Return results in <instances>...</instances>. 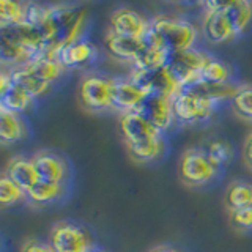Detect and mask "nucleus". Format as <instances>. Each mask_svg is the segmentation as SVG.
Wrapping results in <instances>:
<instances>
[{
	"label": "nucleus",
	"instance_id": "nucleus-1",
	"mask_svg": "<svg viewBox=\"0 0 252 252\" xmlns=\"http://www.w3.org/2000/svg\"><path fill=\"white\" fill-rule=\"evenodd\" d=\"M199 30L191 21L181 16L158 14L150 19V27L144 39L147 46L159 47L167 52H180L195 47Z\"/></svg>",
	"mask_w": 252,
	"mask_h": 252
},
{
	"label": "nucleus",
	"instance_id": "nucleus-2",
	"mask_svg": "<svg viewBox=\"0 0 252 252\" xmlns=\"http://www.w3.org/2000/svg\"><path fill=\"white\" fill-rule=\"evenodd\" d=\"M115 77L98 73L85 74L77 87V98L81 106L93 114L114 110Z\"/></svg>",
	"mask_w": 252,
	"mask_h": 252
},
{
	"label": "nucleus",
	"instance_id": "nucleus-3",
	"mask_svg": "<svg viewBox=\"0 0 252 252\" xmlns=\"http://www.w3.org/2000/svg\"><path fill=\"white\" fill-rule=\"evenodd\" d=\"M219 169L205 155L202 147H191L178 161V177L186 186L200 188L218 177Z\"/></svg>",
	"mask_w": 252,
	"mask_h": 252
},
{
	"label": "nucleus",
	"instance_id": "nucleus-4",
	"mask_svg": "<svg viewBox=\"0 0 252 252\" xmlns=\"http://www.w3.org/2000/svg\"><path fill=\"white\" fill-rule=\"evenodd\" d=\"M219 104L202 94L183 89L172 99L175 122L180 125H199L215 115Z\"/></svg>",
	"mask_w": 252,
	"mask_h": 252
},
{
	"label": "nucleus",
	"instance_id": "nucleus-5",
	"mask_svg": "<svg viewBox=\"0 0 252 252\" xmlns=\"http://www.w3.org/2000/svg\"><path fill=\"white\" fill-rule=\"evenodd\" d=\"M47 243L54 252H90L94 248L90 232L73 220L55 222L49 232Z\"/></svg>",
	"mask_w": 252,
	"mask_h": 252
},
{
	"label": "nucleus",
	"instance_id": "nucleus-6",
	"mask_svg": "<svg viewBox=\"0 0 252 252\" xmlns=\"http://www.w3.org/2000/svg\"><path fill=\"white\" fill-rule=\"evenodd\" d=\"M210 55L205 54L203 51L197 49V47H191V49L180 51V52H172L167 66L173 77L177 79L181 89L192 85L200 79V73L207 63Z\"/></svg>",
	"mask_w": 252,
	"mask_h": 252
},
{
	"label": "nucleus",
	"instance_id": "nucleus-7",
	"mask_svg": "<svg viewBox=\"0 0 252 252\" xmlns=\"http://www.w3.org/2000/svg\"><path fill=\"white\" fill-rule=\"evenodd\" d=\"M129 77L148 94H161V96L173 99L183 90L178 81L170 73L169 66L158 69H132Z\"/></svg>",
	"mask_w": 252,
	"mask_h": 252
},
{
	"label": "nucleus",
	"instance_id": "nucleus-8",
	"mask_svg": "<svg viewBox=\"0 0 252 252\" xmlns=\"http://www.w3.org/2000/svg\"><path fill=\"white\" fill-rule=\"evenodd\" d=\"M225 2H207L203 3L205 13L202 19V32L210 43H225L236 36L230 18L224 10Z\"/></svg>",
	"mask_w": 252,
	"mask_h": 252
},
{
	"label": "nucleus",
	"instance_id": "nucleus-9",
	"mask_svg": "<svg viewBox=\"0 0 252 252\" xmlns=\"http://www.w3.org/2000/svg\"><path fill=\"white\" fill-rule=\"evenodd\" d=\"M150 27V19L132 8H118L109 19V33L129 38H144Z\"/></svg>",
	"mask_w": 252,
	"mask_h": 252
},
{
	"label": "nucleus",
	"instance_id": "nucleus-10",
	"mask_svg": "<svg viewBox=\"0 0 252 252\" xmlns=\"http://www.w3.org/2000/svg\"><path fill=\"white\" fill-rule=\"evenodd\" d=\"M136 112L144 115L162 134L177 123L175 115H173L172 99L167 96H161V94H148Z\"/></svg>",
	"mask_w": 252,
	"mask_h": 252
},
{
	"label": "nucleus",
	"instance_id": "nucleus-11",
	"mask_svg": "<svg viewBox=\"0 0 252 252\" xmlns=\"http://www.w3.org/2000/svg\"><path fill=\"white\" fill-rule=\"evenodd\" d=\"M32 159L35 162L36 172L41 180L66 185L69 178V165L63 156L51 152V150H39L32 156Z\"/></svg>",
	"mask_w": 252,
	"mask_h": 252
},
{
	"label": "nucleus",
	"instance_id": "nucleus-12",
	"mask_svg": "<svg viewBox=\"0 0 252 252\" xmlns=\"http://www.w3.org/2000/svg\"><path fill=\"white\" fill-rule=\"evenodd\" d=\"M148 93L132 81L129 76L115 77L114 85V110L118 114L136 112L145 101Z\"/></svg>",
	"mask_w": 252,
	"mask_h": 252
},
{
	"label": "nucleus",
	"instance_id": "nucleus-13",
	"mask_svg": "<svg viewBox=\"0 0 252 252\" xmlns=\"http://www.w3.org/2000/svg\"><path fill=\"white\" fill-rule=\"evenodd\" d=\"M118 128H120L122 137L126 145L139 144L142 140L164 136L159 129L155 128V126L139 112L122 114L120 120H118Z\"/></svg>",
	"mask_w": 252,
	"mask_h": 252
},
{
	"label": "nucleus",
	"instance_id": "nucleus-14",
	"mask_svg": "<svg viewBox=\"0 0 252 252\" xmlns=\"http://www.w3.org/2000/svg\"><path fill=\"white\" fill-rule=\"evenodd\" d=\"M98 57V47L94 46L89 38H81L62 47L57 54L59 62L65 69L84 68L89 66Z\"/></svg>",
	"mask_w": 252,
	"mask_h": 252
},
{
	"label": "nucleus",
	"instance_id": "nucleus-15",
	"mask_svg": "<svg viewBox=\"0 0 252 252\" xmlns=\"http://www.w3.org/2000/svg\"><path fill=\"white\" fill-rule=\"evenodd\" d=\"M104 47L109 55L118 62L134 63L147 49V43L144 38H129V36H118L114 33H107L104 39Z\"/></svg>",
	"mask_w": 252,
	"mask_h": 252
},
{
	"label": "nucleus",
	"instance_id": "nucleus-16",
	"mask_svg": "<svg viewBox=\"0 0 252 252\" xmlns=\"http://www.w3.org/2000/svg\"><path fill=\"white\" fill-rule=\"evenodd\" d=\"M5 173L26 192L41 180L36 172L33 159L26 156H14L13 159H10L5 169Z\"/></svg>",
	"mask_w": 252,
	"mask_h": 252
},
{
	"label": "nucleus",
	"instance_id": "nucleus-17",
	"mask_svg": "<svg viewBox=\"0 0 252 252\" xmlns=\"http://www.w3.org/2000/svg\"><path fill=\"white\" fill-rule=\"evenodd\" d=\"M22 68H26L30 74L38 77L39 81L51 85L65 73V68H63L57 57H51V55H43V54H39L35 59L27 62Z\"/></svg>",
	"mask_w": 252,
	"mask_h": 252
},
{
	"label": "nucleus",
	"instance_id": "nucleus-18",
	"mask_svg": "<svg viewBox=\"0 0 252 252\" xmlns=\"http://www.w3.org/2000/svg\"><path fill=\"white\" fill-rule=\"evenodd\" d=\"M27 137V123L19 114L0 109V140L3 145H13Z\"/></svg>",
	"mask_w": 252,
	"mask_h": 252
},
{
	"label": "nucleus",
	"instance_id": "nucleus-19",
	"mask_svg": "<svg viewBox=\"0 0 252 252\" xmlns=\"http://www.w3.org/2000/svg\"><path fill=\"white\" fill-rule=\"evenodd\" d=\"M126 150H128L129 156L136 162L150 164L158 161L165 153V140L164 136H158V137L142 140L139 144L126 145Z\"/></svg>",
	"mask_w": 252,
	"mask_h": 252
},
{
	"label": "nucleus",
	"instance_id": "nucleus-20",
	"mask_svg": "<svg viewBox=\"0 0 252 252\" xmlns=\"http://www.w3.org/2000/svg\"><path fill=\"white\" fill-rule=\"evenodd\" d=\"M240 85H235L232 82L228 84H213V82H207L203 79H199L197 82H194L192 85L186 87V90H191L202 94V96L208 98L211 101H215L216 104H220L224 101H232L233 94L236 93Z\"/></svg>",
	"mask_w": 252,
	"mask_h": 252
},
{
	"label": "nucleus",
	"instance_id": "nucleus-21",
	"mask_svg": "<svg viewBox=\"0 0 252 252\" xmlns=\"http://www.w3.org/2000/svg\"><path fill=\"white\" fill-rule=\"evenodd\" d=\"M66 192V185L51 183V181L39 180L38 183L30 188L27 194V200L35 205H49L60 200Z\"/></svg>",
	"mask_w": 252,
	"mask_h": 252
},
{
	"label": "nucleus",
	"instance_id": "nucleus-22",
	"mask_svg": "<svg viewBox=\"0 0 252 252\" xmlns=\"http://www.w3.org/2000/svg\"><path fill=\"white\" fill-rule=\"evenodd\" d=\"M11 73V79L13 84L16 87H19L26 93H29L32 98H41L44 94L51 90V84H46L43 81H39L38 77H35L33 74H30L26 68L18 66V68H10Z\"/></svg>",
	"mask_w": 252,
	"mask_h": 252
},
{
	"label": "nucleus",
	"instance_id": "nucleus-23",
	"mask_svg": "<svg viewBox=\"0 0 252 252\" xmlns=\"http://www.w3.org/2000/svg\"><path fill=\"white\" fill-rule=\"evenodd\" d=\"M224 202L228 211L252 207V183L236 180L225 189Z\"/></svg>",
	"mask_w": 252,
	"mask_h": 252
},
{
	"label": "nucleus",
	"instance_id": "nucleus-24",
	"mask_svg": "<svg viewBox=\"0 0 252 252\" xmlns=\"http://www.w3.org/2000/svg\"><path fill=\"white\" fill-rule=\"evenodd\" d=\"M35 98H32L29 93H26L14 84L3 92H0V109H6L14 114H26L27 110L35 104Z\"/></svg>",
	"mask_w": 252,
	"mask_h": 252
},
{
	"label": "nucleus",
	"instance_id": "nucleus-25",
	"mask_svg": "<svg viewBox=\"0 0 252 252\" xmlns=\"http://www.w3.org/2000/svg\"><path fill=\"white\" fill-rule=\"evenodd\" d=\"M202 150L205 152V155L208 156V159L215 164L218 169L228 165L232 162L233 156H235L233 145L227 139H222V137L208 139L202 145Z\"/></svg>",
	"mask_w": 252,
	"mask_h": 252
},
{
	"label": "nucleus",
	"instance_id": "nucleus-26",
	"mask_svg": "<svg viewBox=\"0 0 252 252\" xmlns=\"http://www.w3.org/2000/svg\"><path fill=\"white\" fill-rule=\"evenodd\" d=\"M224 10L232 21V26L236 32V36L243 35L251 27L252 22V3L246 0H236V2H225Z\"/></svg>",
	"mask_w": 252,
	"mask_h": 252
},
{
	"label": "nucleus",
	"instance_id": "nucleus-27",
	"mask_svg": "<svg viewBox=\"0 0 252 252\" xmlns=\"http://www.w3.org/2000/svg\"><path fill=\"white\" fill-rule=\"evenodd\" d=\"M232 77V68L227 62L210 55L200 73V79L213 84H228Z\"/></svg>",
	"mask_w": 252,
	"mask_h": 252
},
{
	"label": "nucleus",
	"instance_id": "nucleus-28",
	"mask_svg": "<svg viewBox=\"0 0 252 252\" xmlns=\"http://www.w3.org/2000/svg\"><path fill=\"white\" fill-rule=\"evenodd\" d=\"M170 59V52L159 49V47L147 46V49L142 52L137 62L132 65V69H158L167 66Z\"/></svg>",
	"mask_w": 252,
	"mask_h": 252
},
{
	"label": "nucleus",
	"instance_id": "nucleus-29",
	"mask_svg": "<svg viewBox=\"0 0 252 252\" xmlns=\"http://www.w3.org/2000/svg\"><path fill=\"white\" fill-rule=\"evenodd\" d=\"M230 106L240 118L252 122V85H240L230 101Z\"/></svg>",
	"mask_w": 252,
	"mask_h": 252
},
{
	"label": "nucleus",
	"instance_id": "nucleus-30",
	"mask_svg": "<svg viewBox=\"0 0 252 252\" xmlns=\"http://www.w3.org/2000/svg\"><path fill=\"white\" fill-rule=\"evenodd\" d=\"M26 22V3L2 0L0 2V27Z\"/></svg>",
	"mask_w": 252,
	"mask_h": 252
},
{
	"label": "nucleus",
	"instance_id": "nucleus-31",
	"mask_svg": "<svg viewBox=\"0 0 252 252\" xmlns=\"http://www.w3.org/2000/svg\"><path fill=\"white\" fill-rule=\"evenodd\" d=\"M24 199H27L26 191L14 183V181L6 175L3 172L2 178H0V202H2L3 207H8V205L18 203Z\"/></svg>",
	"mask_w": 252,
	"mask_h": 252
},
{
	"label": "nucleus",
	"instance_id": "nucleus-32",
	"mask_svg": "<svg viewBox=\"0 0 252 252\" xmlns=\"http://www.w3.org/2000/svg\"><path fill=\"white\" fill-rule=\"evenodd\" d=\"M228 220L240 232H252V207L228 211Z\"/></svg>",
	"mask_w": 252,
	"mask_h": 252
},
{
	"label": "nucleus",
	"instance_id": "nucleus-33",
	"mask_svg": "<svg viewBox=\"0 0 252 252\" xmlns=\"http://www.w3.org/2000/svg\"><path fill=\"white\" fill-rule=\"evenodd\" d=\"M49 8H51V5L27 2L26 3V22L33 27H38L39 24L46 19V16L49 14Z\"/></svg>",
	"mask_w": 252,
	"mask_h": 252
},
{
	"label": "nucleus",
	"instance_id": "nucleus-34",
	"mask_svg": "<svg viewBox=\"0 0 252 252\" xmlns=\"http://www.w3.org/2000/svg\"><path fill=\"white\" fill-rule=\"evenodd\" d=\"M21 252H54L49 243L39 241V240H29L24 243Z\"/></svg>",
	"mask_w": 252,
	"mask_h": 252
},
{
	"label": "nucleus",
	"instance_id": "nucleus-35",
	"mask_svg": "<svg viewBox=\"0 0 252 252\" xmlns=\"http://www.w3.org/2000/svg\"><path fill=\"white\" fill-rule=\"evenodd\" d=\"M243 156H244V161H246V164L252 169V132L248 136L246 142H244Z\"/></svg>",
	"mask_w": 252,
	"mask_h": 252
},
{
	"label": "nucleus",
	"instance_id": "nucleus-36",
	"mask_svg": "<svg viewBox=\"0 0 252 252\" xmlns=\"http://www.w3.org/2000/svg\"><path fill=\"white\" fill-rule=\"evenodd\" d=\"M150 252H185L177 246H170V244H164V246H156Z\"/></svg>",
	"mask_w": 252,
	"mask_h": 252
},
{
	"label": "nucleus",
	"instance_id": "nucleus-37",
	"mask_svg": "<svg viewBox=\"0 0 252 252\" xmlns=\"http://www.w3.org/2000/svg\"><path fill=\"white\" fill-rule=\"evenodd\" d=\"M90 252H107L106 249H101V248H96V246H94Z\"/></svg>",
	"mask_w": 252,
	"mask_h": 252
}]
</instances>
